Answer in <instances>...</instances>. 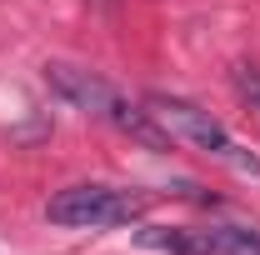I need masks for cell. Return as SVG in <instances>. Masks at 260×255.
I'll return each instance as SVG.
<instances>
[{
  "instance_id": "obj_1",
  "label": "cell",
  "mask_w": 260,
  "mask_h": 255,
  "mask_svg": "<svg viewBox=\"0 0 260 255\" xmlns=\"http://www.w3.org/2000/svg\"><path fill=\"white\" fill-rule=\"evenodd\" d=\"M45 85L65 100V105H75V110H85V115H95L105 125L125 130L130 140H140L145 150H170L175 140L155 125V115L145 110V105H130L105 75L95 70H85V65H70V60H50L45 65Z\"/></svg>"
},
{
  "instance_id": "obj_2",
  "label": "cell",
  "mask_w": 260,
  "mask_h": 255,
  "mask_svg": "<svg viewBox=\"0 0 260 255\" xmlns=\"http://www.w3.org/2000/svg\"><path fill=\"white\" fill-rule=\"evenodd\" d=\"M145 110L155 115V125L175 140V145H190L200 155L220 160L230 165L235 175H245V180H260V155L255 150H245L235 135H230L210 110H200L195 100H180V95H145Z\"/></svg>"
},
{
  "instance_id": "obj_3",
  "label": "cell",
  "mask_w": 260,
  "mask_h": 255,
  "mask_svg": "<svg viewBox=\"0 0 260 255\" xmlns=\"http://www.w3.org/2000/svg\"><path fill=\"white\" fill-rule=\"evenodd\" d=\"M145 205H150L145 190L80 180V185H65V190H55L45 200V220L65 225V230H110V225H135L145 215Z\"/></svg>"
},
{
  "instance_id": "obj_4",
  "label": "cell",
  "mask_w": 260,
  "mask_h": 255,
  "mask_svg": "<svg viewBox=\"0 0 260 255\" xmlns=\"http://www.w3.org/2000/svg\"><path fill=\"white\" fill-rule=\"evenodd\" d=\"M135 245L160 255H260V225H140Z\"/></svg>"
},
{
  "instance_id": "obj_5",
  "label": "cell",
  "mask_w": 260,
  "mask_h": 255,
  "mask_svg": "<svg viewBox=\"0 0 260 255\" xmlns=\"http://www.w3.org/2000/svg\"><path fill=\"white\" fill-rule=\"evenodd\" d=\"M240 90H245V100L260 110V75H250V70H245V75H240Z\"/></svg>"
}]
</instances>
